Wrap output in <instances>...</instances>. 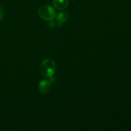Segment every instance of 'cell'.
<instances>
[{
    "mask_svg": "<svg viewBox=\"0 0 131 131\" xmlns=\"http://www.w3.org/2000/svg\"><path fill=\"white\" fill-rule=\"evenodd\" d=\"M56 72L55 63L51 59L43 60L40 66V72L46 78H51Z\"/></svg>",
    "mask_w": 131,
    "mask_h": 131,
    "instance_id": "1",
    "label": "cell"
},
{
    "mask_svg": "<svg viewBox=\"0 0 131 131\" xmlns=\"http://www.w3.org/2000/svg\"><path fill=\"white\" fill-rule=\"evenodd\" d=\"M38 14L43 20L51 21L54 19L56 12L54 8L50 5H43L38 9Z\"/></svg>",
    "mask_w": 131,
    "mask_h": 131,
    "instance_id": "2",
    "label": "cell"
},
{
    "mask_svg": "<svg viewBox=\"0 0 131 131\" xmlns=\"http://www.w3.org/2000/svg\"><path fill=\"white\" fill-rule=\"evenodd\" d=\"M51 88V83L47 79H44L40 82L38 84V92L42 95H46L49 92Z\"/></svg>",
    "mask_w": 131,
    "mask_h": 131,
    "instance_id": "3",
    "label": "cell"
},
{
    "mask_svg": "<svg viewBox=\"0 0 131 131\" xmlns=\"http://www.w3.org/2000/svg\"><path fill=\"white\" fill-rule=\"evenodd\" d=\"M53 5L58 10H63L66 8L69 3V0H53Z\"/></svg>",
    "mask_w": 131,
    "mask_h": 131,
    "instance_id": "4",
    "label": "cell"
},
{
    "mask_svg": "<svg viewBox=\"0 0 131 131\" xmlns=\"http://www.w3.org/2000/svg\"><path fill=\"white\" fill-rule=\"evenodd\" d=\"M68 19H69V14L65 11L61 12L57 15L58 23L60 24L66 22L68 20Z\"/></svg>",
    "mask_w": 131,
    "mask_h": 131,
    "instance_id": "5",
    "label": "cell"
},
{
    "mask_svg": "<svg viewBox=\"0 0 131 131\" xmlns=\"http://www.w3.org/2000/svg\"><path fill=\"white\" fill-rule=\"evenodd\" d=\"M4 16V10L3 9L2 7L0 6V20H1V19H3Z\"/></svg>",
    "mask_w": 131,
    "mask_h": 131,
    "instance_id": "6",
    "label": "cell"
}]
</instances>
